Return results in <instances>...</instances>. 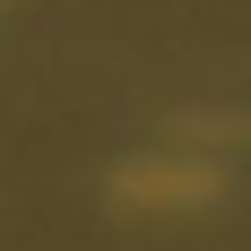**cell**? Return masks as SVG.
<instances>
[{
  "instance_id": "1",
  "label": "cell",
  "mask_w": 251,
  "mask_h": 251,
  "mask_svg": "<svg viewBox=\"0 0 251 251\" xmlns=\"http://www.w3.org/2000/svg\"><path fill=\"white\" fill-rule=\"evenodd\" d=\"M113 200H122V208H208V200H217V165H200V156L122 165V174H113Z\"/></svg>"
}]
</instances>
